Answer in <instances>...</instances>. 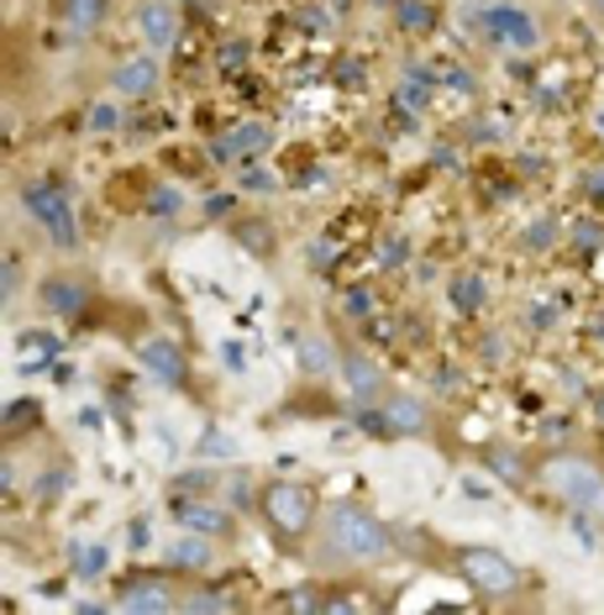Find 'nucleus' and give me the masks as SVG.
<instances>
[{
	"mask_svg": "<svg viewBox=\"0 0 604 615\" xmlns=\"http://www.w3.org/2000/svg\"><path fill=\"white\" fill-rule=\"evenodd\" d=\"M400 22L405 26H432V11L421 0H400Z\"/></svg>",
	"mask_w": 604,
	"mask_h": 615,
	"instance_id": "4be33fe9",
	"label": "nucleus"
},
{
	"mask_svg": "<svg viewBox=\"0 0 604 615\" xmlns=\"http://www.w3.org/2000/svg\"><path fill=\"white\" fill-rule=\"evenodd\" d=\"M389 552H394V537L389 527L373 516V510L352 506V500H331L321 510V527H316V569H379Z\"/></svg>",
	"mask_w": 604,
	"mask_h": 615,
	"instance_id": "f257e3e1",
	"label": "nucleus"
},
{
	"mask_svg": "<svg viewBox=\"0 0 604 615\" xmlns=\"http://www.w3.org/2000/svg\"><path fill=\"white\" fill-rule=\"evenodd\" d=\"M258 510L279 542H300L316 531V495L305 484H268L258 495Z\"/></svg>",
	"mask_w": 604,
	"mask_h": 615,
	"instance_id": "7ed1b4c3",
	"label": "nucleus"
},
{
	"mask_svg": "<svg viewBox=\"0 0 604 615\" xmlns=\"http://www.w3.org/2000/svg\"><path fill=\"white\" fill-rule=\"evenodd\" d=\"M173 516L184 531H200V537H232V510L221 506H205V500H173Z\"/></svg>",
	"mask_w": 604,
	"mask_h": 615,
	"instance_id": "1a4fd4ad",
	"label": "nucleus"
},
{
	"mask_svg": "<svg viewBox=\"0 0 604 615\" xmlns=\"http://www.w3.org/2000/svg\"><path fill=\"white\" fill-rule=\"evenodd\" d=\"M589 11H594V17H600V22H604V0H589Z\"/></svg>",
	"mask_w": 604,
	"mask_h": 615,
	"instance_id": "cd10ccee",
	"label": "nucleus"
},
{
	"mask_svg": "<svg viewBox=\"0 0 604 615\" xmlns=\"http://www.w3.org/2000/svg\"><path fill=\"white\" fill-rule=\"evenodd\" d=\"M537 479L547 484L558 500H568L579 516H604V474L589 458H579V453H552V458H541Z\"/></svg>",
	"mask_w": 604,
	"mask_h": 615,
	"instance_id": "f03ea898",
	"label": "nucleus"
},
{
	"mask_svg": "<svg viewBox=\"0 0 604 615\" xmlns=\"http://www.w3.org/2000/svg\"><path fill=\"white\" fill-rule=\"evenodd\" d=\"M17 289H22V268L17 258H6V300H17Z\"/></svg>",
	"mask_w": 604,
	"mask_h": 615,
	"instance_id": "a878e982",
	"label": "nucleus"
},
{
	"mask_svg": "<svg viewBox=\"0 0 604 615\" xmlns=\"http://www.w3.org/2000/svg\"><path fill=\"white\" fill-rule=\"evenodd\" d=\"M457 579H463L474 594H484V600H510V594L526 584V573L495 548H463L457 552Z\"/></svg>",
	"mask_w": 604,
	"mask_h": 615,
	"instance_id": "20e7f679",
	"label": "nucleus"
},
{
	"mask_svg": "<svg viewBox=\"0 0 604 615\" xmlns=\"http://www.w3.org/2000/svg\"><path fill=\"white\" fill-rule=\"evenodd\" d=\"M300 369H305V374H331V369H337V352H331V342H321V337H305V342H300Z\"/></svg>",
	"mask_w": 604,
	"mask_h": 615,
	"instance_id": "dca6fc26",
	"label": "nucleus"
},
{
	"mask_svg": "<svg viewBox=\"0 0 604 615\" xmlns=\"http://www.w3.org/2000/svg\"><path fill=\"white\" fill-rule=\"evenodd\" d=\"M74 563H80V579H95V573L106 569V548H74Z\"/></svg>",
	"mask_w": 604,
	"mask_h": 615,
	"instance_id": "6ab92c4d",
	"label": "nucleus"
},
{
	"mask_svg": "<svg viewBox=\"0 0 604 615\" xmlns=\"http://www.w3.org/2000/svg\"><path fill=\"white\" fill-rule=\"evenodd\" d=\"M22 205H27V216L47 232V242H53L59 253H74V247H80V221H74V205H68L64 190H53V184H27Z\"/></svg>",
	"mask_w": 604,
	"mask_h": 615,
	"instance_id": "39448f33",
	"label": "nucleus"
},
{
	"mask_svg": "<svg viewBox=\"0 0 604 615\" xmlns=\"http://www.w3.org/2000/svg\"><path fill=\"white\" fill-rule=\"evenodd\" d=\"M38 295H43V306L53 310V316H74V310L89 300V285L80 274H47Z\"/></svg>",
	"mask_w": 604,
	"mask_h": 615,
	"instance_id": "9b49d317",
	"label": "nucleus"
},
{
	"mask_svg": "<svg viewBox=\"0 0 604 615\" xmlns=\"http://www.w3.org/2000/svg\"><path fill=\"white\" fill-rule=\"evenodd\" d=\"M148 211L152 216H173V211H179V190H173V184H158L148 195Z\"/></svg>",
	"mask_w": 604,
	"mask_h": 615,
	"instance_id": "aec40b11",
	"label": "nucleus"
},
{
	"mask_svg": "<svg viewBox=\"0 0 604 615\" xmlns=\"http://www.w3.org/2000/svg\"><path fill=\"white\" fill-rule=\"evenodd\" d=\"M226 142H232V153H237V158H258V153H268L274 132H268L263 121H242V127L226 137Z\"/></svg>",
	"mask_w": 604,
	"mask_h": 615,
	"instance_id": "2eb2a0df",
	"label": "nucleus"
},
{
	"mask_svg": "<svg viewBox=\"0 0 604 615\" xmlns=\"http://www.w3.org/2000/svg\"><path fill=\"white\" fill-rule=\"evenodd\" d=\"M158 79H163L158 53H137V59H127V64H116L110 89H116V95H127V100H142V95H152V89H158Z\"/></svg>",
	"mask_w": 604,
	"mask_h": 615,
	"instance_id": "6e6552de",
	"label": "nucleus"
},
{
	"mask_svg": "<svg viewBox=\"0 0 604 615\" xmlns=\"http://www.w3.org/2000/svg\"><path fill=\"white\" fill-rule=\"evenodd\" d=\"M211 542L216 537H200V531H184L169 542V569H190V573H205L211 569Z\"/></svg>",
	"mask_w": 604,
	"mask_h": 615,
	"instance_id": "f8f14e48",
	"label": "nucleus"
},
{
	"mask_svg": "<svg viewBox=\"0 0 604 615\" xmlns=\"http://www.w3.org/2000/svg\"><path fill=\"white\" fill-rule=\"evenodd\" d=\"M106 6L110 0H68V38L89 43L100 32V22H106Z\"/></svg>",
	"mask_w": 604,
	"mask_h": 615,
	"instance_id": "4468645a",
	"label": "nucleus"
},
{
	"mask_svg": "<svg viewBox=\"0 0 604 615\" xmlns=\"http://www.w3.org/2000/svg\"><path fill=\"white\" fill-rule=\"evenodd\" d=\"M142 369H148L158 384L179 390V384H184V352L173 348L169 337H152V342H142Z\"/></svg>",
	"mask_w": 604,
	"mask_h": 615,
	"instance_id": "9d476101",
	"label": "nucleus"
},
{
	"mask_svg": "<svg viewBox=\"0 0 604 615\" xmlns=\"http://www.w3.org/2000/svg\"><path fill=\"white\" fill-rule=\"evenodd\" d=\"M242 237H247V247H253V253H263V237H268V226L247 221V226H242Z\"/></svg>",
	"mask_w": 604,
	"mask_h": 615,
	"instance_id": "bb28decb",
	"label": "nucleus"
},
{
	"mask_svg": "<svg viewBox=\"0 0 604 615\" xmlns=\"http://www.w3.org/2000/svg\"><path fill=\"white\" fill-rule=\"evenodd\" d=\"M347 379H352V390H358V395H363V390H373V384H379V379H373V369H368V363H347Z\"/></svg>",
	"mask_w": 604,
	"mask_h": 615,
	"instance_id": "b1692460",
	"label": "nucleus"
},
{
	"mask_svg": "<svg viewBox=\"0 0 604 615\" xmlns=\"http://www.w3.org/2000/svg\"><path fill=\"white\" fill-rule=\"evenodd\" d=\"M478 295H484V289H478V279H457V306H463V310H474Z\"/></svg>",
	"mask_w": 604,
	"mask_h": 615,
	"instance_id": "393cba45",
	"label": "nucleus"
},
{
	"mask_svg": "<svg viewBox=\"0 0 604 615\" xmlns=\"http://www.w3.org/2000/svg\"><path fill=\"white\" fill-rule=\"evenodd\" d=\"M121 611H179V600H173L163 584H148V579H131L127 590H121Z\"/></svg>",
	"mask_w": 604,
	"mask_h": 615,
	"instance_id": "ddd939ff",
	"label": "nucleus"
},
{
	"mask_svg": "<svg viewBox=\"0 0 604 615\" xmlns=\"http://www.w3.org/2000/svg\"><path fill=\"white\" fill-rule=\"evenodd\" d=\"M221 74H232V68H242L247 64V43H221Z\"/></svg>",
	"mask_w": 604,
	"mask_h": 615,
	"instance_id": "412c9836",
	"label": "nucleus"
},
{
	"mask_svg": "<svg viewBox=\"0 0 604 615\" xmlns=\"http://www.w3.org/2000/svg\"><path fill=\"white\" fill-rule=\"evenodd\" d=\"M179 605H184V611H226L232 600H226V594H190V600H179Z\"/></svg>",
	"mask_w": 604,
	"mask_h": 615,
	"instance_id": "5701e85b",
	"label": "nucleus"
},
{
	"mask_svg": "<svg viewBox=\"0 0 604 615\" xmlns=\"http://www.w3.org/2000/svg\"><path fill=\"white\" fill-rule=\"evenodd\" d=\"M116 127H121V110L110 106V100L89 106V132H116Z\"/></svg>",
	"mask_w": 604,
	"mask_h": 615,
	"instance_id": "a211bd4d",
	"label": "nucleus"
},
{
	"mask_svg": "<svg viewBox=\"0 0 604 615\" xmlns=\"http://www.w3.org/2000/svg\"><path fill=\"white\" fill-rule=\"evenodd\" d=\"M474 22H478V32H484L495 47L531 53V47L541 43V22H537V17H531V11H520V6H505V0H495V6H474Z\"/></svg>",
	"mask_w": 604,
	"mask_h": 615,
	"instance_id": "423d86ee",
	"label": "nucleus"
},
{
	"mask_svg": "<svg viewBox=\"0 0 604 615\" xmlns=\"http://www.w3.org/2000/svg\"><path fill=\"white\" fill-rule=\"evenodd\" d=\"M389 426L415 437V432H426V411H421L415 400H389Z\"/></svg>",
	"mask_w": 604,
	"mask_h": 615,
	"instance_id": "f3484780",
	"label": "nucleus"
},
{
	"mask_svg": "<svg viewBox=\"0 0 604 615\" xmlns=\"http://www.w3.org/2000/svg\"><path fill=\"white\" fill-rule=\"evenodd\" d=\"M131 32L148 43V53H169L173 38H179V11H173V0H142L137 17H131Z\"/></svg>",
	"mask_w": 604,
	"mask_h": 615,
	"instance_id": "0eeeda50",
	"label": "nucleus"
}]
</instances>
